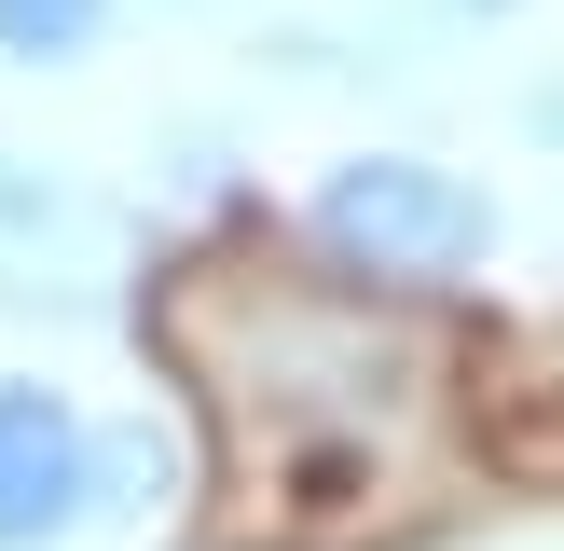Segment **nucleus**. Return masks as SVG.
Instances as JSON below:
<instances>
[{
    "instance_id": "f257e3e1",
    "label": "nucleus",
    "mask_w": 564,
    "mask_h": 551,
    "mask_svg": "<svg viewBox=\"0 0 564 551\" xmlns=\"http://www.w3.org/2000/svg\"><path fill=\"white\" fill-rule=\"evenodd\" d=\"M165 386L207 428V510L235 551H400L441 523L468 441V345L441 303H372L345 276L193 248L152 276Z\"/></svg>"
},
{
    "instance_id": "f03ea898",
    "label": "nucleus",
    "mask_w": 564,
    "mask_h": 551,
    "mask_svg": "<svg viewBox=\"0 0 564 551\" xmlns=\"http://www.w3.org/2000/svg\"><path fill=\"white\" fill-rule=\"evenodd\" d=\"M290 248L372 303H468L482 262L510 248V207H496L482 165L427 152V138H345L290 193Z\"/></svg>"
},
{
    "instance_id": "7ed1b4c3",
    "label": "nucleus",
    "mask_w": 564,
    "mask_h": 551,
    "mask_svg": "<svg viewBox=\"0 0 564 551\" xmlns=\"http://www.w3.org/2000/svg\"><path fill=\"white\" fill-rule=\"evenodd\" d=\"M0 303L55 331H110L152 303V220L69 152H14L0 138Z\"/></svg>"
},
{
    "instance_id": "20e7f679",
    "label": "nucleus",
    "mask_w": 564,
    "mask_h": 551,
    "mask_svg": "<svg viewBox=\"0 0 564 551\" xmlns=\"http://www.w3.org/2000/svg\"><path fill=\"white\" fill-rule=\"evenodd\" d=\"M97 538V400L55 372H0V551Z\"/></svg>"
},
{
    "instance_id": "39448f33",
    "label": "nucleus",
    "mask_w": 564,
    "mask_h": 551,
    "mask_svg": "<svg viewBox=\"0 0 564 551\" xmlns=\"http://www.w3.org/2000/svg\"><path fill=\"white\" fill-rule=\"evenodd\" d=\"M193 496H207V428H193L180 386L97 413V538H152V523H180Z\"/></svg>"
},
{
    "instance_id": "423d86ee",
    "label": "nucleus",
    "mask_w": 564,
    "mask_h": 551,
    "mask_svg": "<svg viewBox=\"0 0 564 551\" xmlns=\"http://www.w3.org/2000/svg\"><path fill=\"white\" fill-rule=\"evenodd\" d=\"M110 28H124V0H0V69L14 83H69L110 55Z\"/></svg>"
},
{
    "instance_id": "0eeeda50",
    "label": "nucleus",
    "mask_w": 564,
    "mask_h": 551,
    "mask_svg": "<svg viewBox=\"0 0 564 551\" xmlns=\"http://www.w3.org/2000/svg\"><path fill=\"white\" fill-rule=\"evenodd\" d=\"M152 207H235V138L220 125H152Z\"/></svg>"
},
{
    "instance_id": "6e6552de",
    "label": "nucleus",
    "mask_w": 564,
    "mask_h": 551,
    "mask_svg": "<svg viewBox=\"0 0 564 551\" xmlns=\"http://www.w3.org/2000/svg\"><path fill=\"white\" fill-rule=\"evenodd\" d=\"M510 125H523V152H551V165H564V55H551V69H523Z\"/></svg>"
},
{
    "instance_id": "1a4fd4ad",
    "label": "nucleus",
    "mask_w": 564,
    "mask_h": 551,
    "mask_svg": "<svg viewBox=\"0 0 564 551\" xmlns=\"http://www.w3.org/2000/svg\"><path fill=\"white\" fill-rule=\"evenodd\" d=\"M441 14H455V28H510L523 0H441Z\"/></svg>"
},
{
    "instance_id": "9d476101",
    "label": "nucleus",
    "mask_w": 564,
    "mask_h": 551,
    "mask_svg": "<svg viewBox=\"0 0 564 551\" xmlns=\"http://www.w3.org/2000/svg\"><path fill=\"white\" fill-rule=\"evenodd\" d=\"M165 14H235V0H165Z\"/></svg>"
}]
</instances>
